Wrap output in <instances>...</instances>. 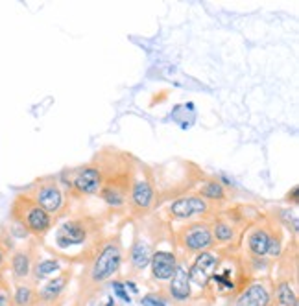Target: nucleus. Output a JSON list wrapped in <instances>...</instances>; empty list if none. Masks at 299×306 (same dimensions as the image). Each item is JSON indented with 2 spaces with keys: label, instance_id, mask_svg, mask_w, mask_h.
Wrapping results in <instances>:
<instances>
[{
  "label": "nucleus",
  "instance_id": "9b49d317",
  "mask_svg": "<svg viewBox=\"0 0 299 306\" xmlns=\"http://www.w3.org/2000/svg\"><path fill=\"white\" fill-rule=\"evenodd\" d=\"M268 301H270V295H268L266 288L261 284H253L238 297L236 306H266Z\"/></svg>",
  "mask_w": 299,
  "mask_h": 306
},
{
  "label": "nucleus",
  "instance_id": "39448f33",
  "mask_svg": "<svg viewBox=\"0 0 299 306\" xmlns=\"http://www.w3.org/2000/svg\"><path fill=\"white\" fill-rule=\"evenodd\" d=\"M103 183V174L94 166L82 168L74 177V188L80 194H96Z\"/></svg>",
  "mask_w": 299,
  "mask_h": 306
},
{
  "label": "nucleus",
  "instance_id": "412c9836",
  "mask_svg": "<svg viewBox=\"0 0 299 306\" xmlns=\"http://www.w3.org/2000/svg\"><path fill=\"white\" fill-rule=\"evenodd\" d=\"M30 301H32V290H30V288L20 286L19 290L15 291V303L20 306H24V305H30Z\"/></svg>",
  "mask_w": 299,
  "mask_h": 306
},
{
  "label": "nucleus",
  "instance_id": "6ab92c4d",
  "mask_svg": "<svg viewBox=\"0 0 299 306\" xmlns=\"http://www.w3.org/2000/svg\"><path fill=\"white\" fill-rule=\"evenodd\" d=\"M56 269H59V264H57L56 260H45V262H41L37 266L35 275H37L39 278H43V277H47V275H50V273H54Z\"/></svg>",
  "mask_w": 299,
  "mask_h": 306
},
{
  "label": "nucleus",
  "instance_id": "f3484780",
  "mask_svg": "<svg viewBox=\"0 0 299 306\" xmlns=\"http://www.w3.org/2000/svg\"><path fill=\"white\" fill-rule=\"evenodd\" d=\"M277 297H279V303L282 306H296V293L294 290L290 288L288 282H282L277 290Z\"/></svg>",
  "mask_w": 299,
  "mask_h": 306
},
{
  "label": "nucleus",
  "instance_id": "a211bd4d",
  "mask_svg": "<svg viewBox=\"0 0 299 306\" xmlns=\"http://www.w3.org/2000/svg\"><path fill=\"white\" fill-rule=\"evenodd\" d=\"M201 194L205 195V197H211V199H222V197H224V188H222L220 183L211 181V183H207V185L201 188Z\"/></svg>",
  "mask_w": 299,
  "mask_h": 306
},
{
  "label": "nucleus",
  "instance_id": "20e7f679",
  "mask_svg": "<svg viewBox=\"0 0 299 306\" xmlns=\"http://www.w3.org/2000/svg\"><path fill=\"white\" fill-rule=\"evenodd\" d=\"M35 203L47 214H57L63 205V194L59 190V186L52 181L43 183L35 192Z\"/></svg>",
  "mask_w": 299,
  "mask_h": 306
},
{
  "label": "nucleus",
  "instance_id": "4468645a",
  "mask_svg": "<svg viewBox=\"0 0 299 306\" xmlns=\"http://www.w3.org/2000/svg\"><path fill=\"white\" fill-rule=\"evenodd\" d=\"M268 243H270V234L262 229H257L249 236V249L255 257H264L268 253Z\"/></svg>",
  "mask_w": 299,
  "mask_h": 306
},
{
  "label": "nucleus",
  "instance_id": "ddd939ff",
  "mask_svg": "<svg viewBox=\"0 0 299 306\" xmlns=\"http://www.w3.org/2000/svg\"><path fill=\"white\" fill-rule=\"evenodd\" d=\"M150 260H151V249H150V245L139 240L133 245V249H131V262H133V266L137 269H142L148 266Z\"/></svg>",
  "mask_w": 299,
  "mask_h": 306
},
{
  "label": "nucleus",
  "instance_id": "aec40b11",
  "mask_svg": "<svg viewBox=\"0 0 299 306\" xmlns=\"http://www.w3.org/2000/svg\"><path fill=\"white\" fill-rule=\"evenodd\" d=\"M215 236L218 240H231L233 238V231H231V227L227 223H216Z\"/></svg>",
  "mask_w": 299,
  "mask_h": 306
},
{
  "label": "nucleus",
  "instance_id": "7ed1b4c3",
  "mask_svg": "<svg viewBox=\"0 0 299 306\" xmlns=\"http://www.w3.org/2000/svg\"><path fill=\"white\" fill-rule=\"evenodd\" d=\"M120 266V249L116 245H107L102 251V255L98 257L96 264L93 268V278L94 280H103V278L111 277L113 273Z\"/></svg>",
  "mask_w": 299,
  "mask_h": 306
},
{
  "label": "nucleus",
  "instance_id": "f257e3e1",
  "mask_svg": "<svg viewBox=\"0 0 299 306\" xmlns=\"http://www.w3.org/2000/svg\"><path fill=\"white\" fill-rule=\"evenodd\" d=\"M13 216L17 218V223L24 225L30 232L33 234H43L50 229L52 225V218L47 214L35 201H32L26 195H20L15 201L13 207Z\"/></svg>",
  "mask_w": 299,
  "mask_h": 306
},
{
  "label": "nucleus",
  "instance_id": "dca6fc26",
  "mask_svg": "<svg viewBox=\"0 0 299 306\" xmlns=\"http://www.w3.org/2000/svg\"><path fill=\"white\" fill-rule=\"evenodd\" d=\"M11 266H13V271H15L17 277H26L30 273V260L24 253H17V255L13 257Z\"/></svg>",
  "mask_w": 299,
  "mask_h": 306
},
{
  "label": "nucleus",
  "instance_id": "1a4fd4ad",
  "mask_svg": "<svg viewBox=\"0 0 299 306\" xmlns=\"http://www.w3.org/2000/svg\"><path fill=\"white\" fill-rule=\"evenodd\" d=\"M207 209L209 207L201 197H183V199L174 201L170 207L172 214L178 216V218H190V216H196V214H203Z\"/></svg>",
  "mask_w": 299,
  "mask_h": 306
},
{
  "label": "nucleus",
  "instance_id": "393cba45",
  "mask_svg": "<svg viewBox=\"0 0 299 306\" xmlns=\"http://www.w3.org/2000/svg\"><path fill=\"white\" fill-rule=\"evenodd\" d=\"M0 306H8V297L0 293Z\"/></svg>",
  "mask_w": 299,
  "mask_h": 306
},
{
  "label": "nucleus",
  "instance_id": "a878e982",
  "mask_svg": "<svg viewBox=\"0 0 299 306\" xmlns=\"http://www.w3.org/2000/svg\"><path fill=\"white\" fill-rule=\"evenodd\" d=\"M2 262H4V255H2V251H0V266H2Z\"/></svg>",
  "mask_w": 299,
  "mask_h": 306
},
{
  "label": "nucleus",
  "instance_id": "b1692460",
  "mask_svg": "<svg viewBox=\"0 0 299 306\" xmlns=\"http://www.w3.org/2000/svg\"><path fill=\"white\" fill-rule=\"evenodd\" d=\"M113 288H115V291H116V295L120 297L122 301H128V303H130V301H131V297L128 295L126 291H124V286H122L120 282H113Z\"/></svg>",
  "mask_w": 299,
  "mask_h": 306
},
{
  "label": "nucleus",
  "instance_id": "9d476101",
  "mask_svg": "<svg viewBox=\"0 0 299 306\" xmlns=\"http://www.w3.org/2000/svg\"><path fill=\"white\" fill-rule=\"evenodd\" d=\"M170 291L178 301H185L190 295V278H188V271L185 266H176V271L172 275Z\"/></svg>",
  "mask_w": 299,
  "mask_h": 306
},
{
  "label": "nucleus",
  "instance_id": "f03ea898",
  "mask_svg": "<svg viewBox=\"0 0 299 306\" xmlns=\"http://www.w3.org/2000/svg\"><path fill=\"white\" fill-rule=\"evenodd\" d=\"M216 266H218V258H216L213 253H201L194 260L192 268L188 271L190 282H194L198 286H205L207 282L211 280V277L215 275Z\"/></svg>",
  "mask_w": 299,
  "mask_h": 306
},
{
  "label": "nucleus",
  "instance_id": "2eb2a0df",
  "mask_svg": "<svg viewBox=\"0 0 299 306\" xmlns=\"http://www.w3.org/2000/svg\"><path fill=\"white\" fill-rule=\"evenodd\" d=\"M65 282H66V277H57V278H54V280L47 282L45 288L41 290V297H43L45 301H52V299H56V297L63 291Z\"/></svg>",
  "mask_w": 299,
  "mask_h": 306
},
{
  "label": "nucleus",
  "instance_id": "5701e85b",
  "mask_svg": "<svg viewBox=\"0 0 299 306\" xmlns=\"http://www.w3.org/2000/svg\"><path fill=\"white\" fill-rule=\"evenodd\" d=\"M279 251H281V243L279 240H275V238H271L270 236V243H268V253L266 255H279Z\"/></svg>",
  "mask_w": 299,
  "mask_h": 306
},
{
  "label": "nucleus",
  "instance_id": "0eeeda50",
  "mask_svg": "<svg viewBox=\"0 0 299 306\" xmlns=\"http://www.w3.org/2000/svg\"><path fill=\"white\" fill-rule=\"evenodd\" d=\"M151 271H153V275L157 278H163V280H166L174 275V271H176V257L168 253V251H157V253H153V257H151Z\"/></svg>",
  "mask_w": 299,
  "mask_h": 306
},
{
  "label": "nucleus",
  "instance_id": "423d86ee",
  "mask_svg": "<svg viewBox=\"0 0 299 306\" xmlns=\"http://www.w3.org/2000/svg\"><path fill=\"white\" fill-rule=\"evenodd\" d=\"M85 238H87V232H85L83 225H80V222H66L59 227L56 242L61 247H70V245L85 242Z\"/></svg>",
  "mask_w": 299,
  "mask_h": 306
},
{
  "label": "nucleus",
  "instance_id": "f8f14e48",
  "mask_svg": "<svg viewBox=\"0 0 299 306\" xmlns=\"http://www.w3.org/2000/svg\"><path fill=\"white\" fill-rule=\"evenodd\" d=\"M131 197H133V203L139 209H148L151 199H153V188L150 186L148 181H137L133 186Z\"/></svg>",
  "mask_w": 299,
  "mask_h": 306
},
{
  "label": "nucleus",
  "instance_id": "6e6552de",
  "mask_svg": "<svg viewBox=\"0 0 299 306\" xmlns=\"http://www.w3.org/2000/svg\"><path fill=\"white\" fill-rule=\"evenodd\" d=\"M213 232L207 229L205 225H194L190 227L185 234V245L190 251H203L213 245Z\"/></svg>",
  "mask_w": 299,
  "mask_h": 306
},
{
  "label": "nucleus",
  "instance_id": "4be33fe9",
  "mask_svg": "<svg viewBox=\"0 0 299 306\" xmlns=\"http://www.w3.org/2000/svg\"><path fill=\"white\" fill-rule=\"evenodd\" d=\"M142 306H166V301H163L161 297L157 295H146L142 297Z\"/></svg>",
  "mask_w": 299,
  "mask_h": 306
}]
</instances>
